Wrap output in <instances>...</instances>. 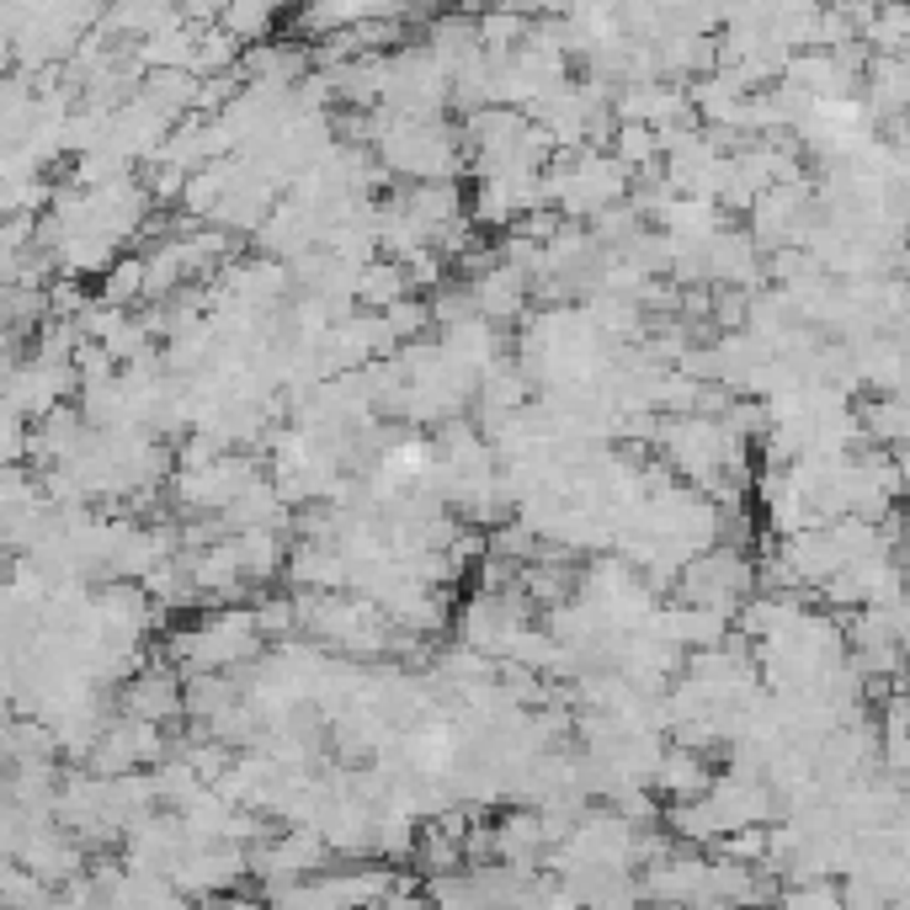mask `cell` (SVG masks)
I'll use <instances>...</instances> for the list:
<instances>
[{
    "label": "cell",
    "instance_id": "6da1fadb",
    "mask_svg": "<svg viewBox=\"0 0 910 910\" xmlns=\"http://www.w3.org/2000/svg\"><path fill=\"white\" fill-rule=\"evenodd\" d=\"M218 22H224V32H229L235 43H256L262 32H272V22H277V17H272L266 6H229Z\"/></svg>",
    "mask_w": 910,
    "mask_h": 910
}]
</instances>
